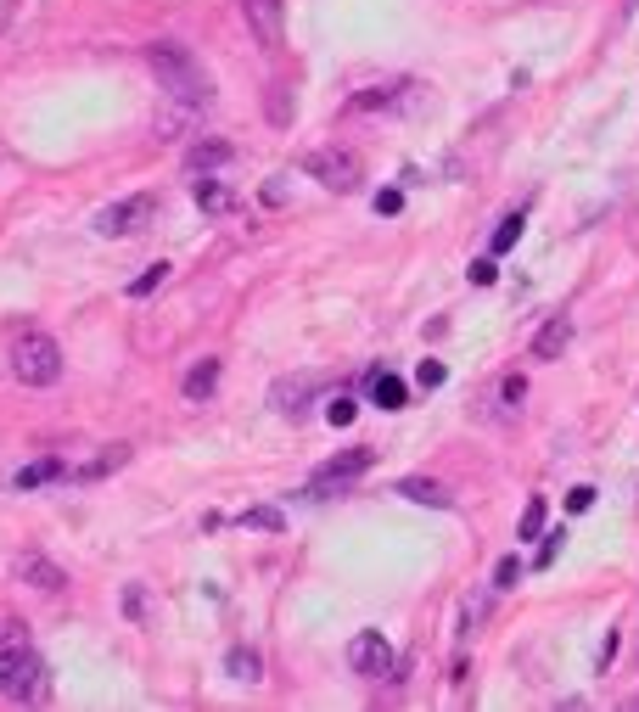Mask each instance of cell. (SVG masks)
I'll return each mask as SVG.
<instances>
[{"mask_svg": "<svg viewBox=\"0 0 639 712\" xmlns=\"http://www.w3.org/2000/svg\"><path fill=\"white\" fill-rule=\"evenodd\" d=\"M146 68L157 73L163 96H174L180 107H191V113H202V107L213 101L208 73H202V62L191 57L185 45H174V40H152V45H146Z\"/></svg>", "mask_w": 639, "mask_h": 712, "instance_id": "obj_1", "label": "cell"}, {"mask_svg": "<svg viewBox=\"0 0 639 712\" xmlns=\"http://www.w3.org/2000/svg\"><path fill=\"white\" fill-rule=\"evenodd\" d=\"M51 684H45V656L29 645L23 628H12L0 640V696L6 701H40Z\"/></svg>", "mask_w": 639, "mask_h": 712, "instance_id": "obj_2", "label": "cell"}, {"mask_svg": "<svg viewBox=\"0 0 639 712\" xmlns=\"http://www.w3.org/2000/svg\"><path fill=\"white\" fill-rule=\"evenodd\" d=\"M12 376L23 387L62 382V348H57V337H45V331H23V337L12 342Z\"/></svg>", "mask_w": 639, "mask_h": 712, "instance_id": "obj_3", "label": "cell"}, {"mask_svg": "<svg viewBox=\"0 0 639 712\" xmlns=\"http://www.w3.org/2000/svg\"><path fill=\"white\" fill-rule=\"evenodd\" d=\"M370 460H376L370 449H342L337 460H326V466L314 471V483L303 488V499H326V494H342V488H354L359 477L370 471Z\"/></svg>", "mask_w": 639, "mask_h": 712, "instance_id": "obj_4", "label": "cell"}, {"mask_svg": "<svg viewBox=\"0 0 639 712\" xmlns=\"http://www.w3.org/2000/svg\"><path fill=\"white\" fill-rule=\"evenodd\" d=\"M303 169H309L326 191H359V180H365L359 157L342 152V146H320V152H309V157H303Z\"/></svg>", "mask_w": 639, "mask_h": 712, "instance_id": "obj_5", "label": "cell"}, {"mask_svg": "<svg viewBox=\"0 0 639 712\" xmlns=\"http://www.w3.org/2000/svg\"><path fill=\"white\" fill-rule=\"evenodd\" d=\"M152 214H157V197H124V202H113V208H101V219H96V230L101 236H141L146 225H152Z\"/></svg>", "mask_w": 639, "mask_h": 712, "instance_id": "obj_6", "label": "cell"}, {"mask_svg": "<svg viewBox=\"0 0 639 712\" xmlns=\"http://www.w3.org/2000/svg\"><path fill=\"white\" fill-rule=\"evenodd\" d=\"M242 17L247 29H253V40L264 45V51H275L286 34V0H242Z\"/></svg>", "mask_w": 639, "mask_h": 712, "instance_id": "obj_7", "label": "cell"}, {"mask_svg": "<svg viewBox=\"0 0 639 712\" xmlns=\"http://www.w3.org/2000/svg\"><path fill=\"white\" fill-rule=\"evenodd\" d=\"M348 668L365 673V679H387L393 656H387V640L376 634V628H365V634H354V640H348Z\"/></svg>", "mask_w": 639, "mask_h": 712, "instance_id": "obj_8", "label": "cell"}, {"mask_svg": "<svg viewBox=\"0 0 639 712\" xmlns=\"http://www.w3.org/2000/svg\"><path fill=\"white\" fill-rule=\"evenodd\" d=\"M17 578H23L29 589H45V595H57V589L68 584L62 567H57V561H45L40 550H23V556H17Z\"/></svg>", "mask_w": 639, "mask_h": 712, "instance_id": "obj_9", "label": "cell"}, {"mask_svg": "<svg viewBox=\"0 0 639 712\" xmlns=\"http://www.w3.org/2000/svg\"><path fill=\"white\" fill-rule=\"evenodd\" d=\"M129 455H135L129 443H113V449H101L96 460H85V466H68V477L73 483H101V477H113L118 466H129Z\"/></svg>", "mask_w": 639, "mask_h": 712, "instance_id": "obj_10", "label": "cell"}, {"mask_svg": "<svg viewBox=\"0 0 639 712\" xmlns=\"http://www.w3.org/2000/svg\"><path fill=\"white\" fill-rule=\"evenodd\" d=\"M567 342H572V320L567 314H555V320H544L539 337H533V359H561L567 354Z\"/></svg>", "mask_w": 639, "mask_h": 712, "instance_id": "obj_11", "label": "cell"}, {"mask_svg": "<svg viewBox=\"0 0 639 712\" xmlns=\"http://www.w3.org/2000/svg\"><path fill=\"white\" fill-rule=\"evenodd\" d=\"M398 494L415 499V505H426V511H449V505H455V494H449L443 483H432V477H404Z\"/></svg>", "mask_w": 639, "mask_h": 712, "instance_id": "obj_12", "label": "cell"}, {"mask_svg": "<svg viewBox=\"0 0 639 712\" xmlns=\"http://www.w3.org/2000/svg\"><path fill=\"white\" fill-rule=\"evenodd\" d=\"M191 197H197L202 214H230V208H236V191H230L225 180H202V174H197V186H191Z\"/></svg>", "mask_w": 639, "mask_h": 712, "instance_id": "obj_13", "label": "cell"}, {"mask_svg": "<svg viewBox=\"0 0 639 712\" xmlns=\"http://www.w3.org/2000/svg\"><path fill=\"white\" fill-rule=\"evenodd\" d=\"M230 157H236V146H230V141H197L191 152H185V169L208 174V169H219V163H230Z\"/></svg>", "mask_w": 639, "mask_h": 712, "instance_id": "obj_14", "label": "cell"}, {"mask_svg": "<svg viewBox=\"0 0 639 712\" xmlns=\"http://www.w3.org/2000/svg\"><path fill=\"white\" fill-rule=\"evenodd\" d=\"M219 359H197L191 371H185V399H213V387H219Z\"/></svg>", "mask_w": 639, "mask_h": 712, "instance_id": "obj_15", "label": "cell"}, {"mask_svg": "<svg viewBox=\"0 0 639 712\" xmlns=\"http://www.w3.org/2000/svg\"><path fill=\"white\" fill-rule=\"evenodd\" d=\"M370 399L382 404V410H404V399H410V387L398 382V376L376 371V376H370Z\"/></svg>", "mask_w": 639, "mask_h": 712, "instance_id": "obj_16", "label": "cell"}, {"mask_svg": "<svg viewBox=\"0 0 639 712\" xmlns=\"http://www.w3.org/2000/svg\"><path fill=\"white\" fill-rule=\"evenodd\" d=\"M57 477H68V466L51 455V460H34V466L17 471V488H40V483H57Z\"/></svg>", "mask_w": 639, "mask_h": 712, "instance_id": "obj_17", "label": "cell"}, {"mask_svg": "<svg viewBox=\"0 0 639 712\" xmlns=\"http://www.w3.org/2000/svg\"><path fill=\"white\" fill-rule=\"evenodd\" d=\"M309 393H314V376H298V382H281V387H275V393H270V404H275V410H286V415H292L303 399H309Z\"/></svg>", "mask_w": 639, "mask_h": 712, "instance_id": "obj_18", "label": "cell"}, {"mask_svg": "<svg viewBox=\"0 0 639 712\" xmlns=\"http://www.w3.org/2000/svg\"><path fill=\"white\" fill-rule=\"evenodd\" d=\"M225 668H230V679H242V684H258V673H264V662H258V651H247V645H236V651L225 656Z\"/></svg>", "mask_w": 639, "mask_h": 712, "instance_id": "obj_19", "label": "cell"}, {"mask_svg": "<svg viewBox=\"0 0 639 712\" xmlns=\"http://www.w3.org/2000/svg\"><path fill=\"white\" fill-rule=\"evenodd\" d=\"M242 527H253V533H281L286 516L275 511V505H253V511H242Z\"/></svg>", "mask_w": 639, "mask_h": 712, "instance_id": "obj_20", "label": "cell"}, {"mask_svg": "<svg viewBox=\"0 0 639 712\" xmlns=\"http://www.w3.org/2000/svg\"><path fill=\"white\" fill-rule=\"evenodd\" d=\"M516 242H522V214H505V219H499V230H494V258L511 253Z\"/></svg>", "mask_w": 639, "mask_h": 712, "instance_id": "obj_21", "label": "cell"}, {"mask_svg": "<svg viewBox=\"0 0 639 712\" xmlns=\"http://www.w3.org/2000/svg\"><path fill=\"white\" fill-rule=\"evenodd\" d=\"M544 499H527V511H522V522H516V533H522V539H539L544 533Z\"/></svg>", "mask_w": 639, "mask_h": 712, "instance_id": "obj_22", "label": "cell"}, {"mask_svg": "<svg viewBox=\"0 0 639 712\" xmlns=\"http://www.w3.org/2000/svg\"><path fill=\"white\" fill-rule=\"evenodd\" d=\"M163 275H169V264H152V270H146L141 281L129 286V298H146V292H157V286H163Z\"/></svg>", "mask_w": 639, "mask_h": 712, "instance_id": "obj_23", "label": "cell"}, {"mask_svg": "<svg viewBox=\"0 0 639 712\" xmlns=\"http://www.w3.org/2000/svg\"><path fill=\"white\" fill-rule=\"evenodd\" d=\"M354 415H359V404H354V399H331L326 421H331V427H354Z\"/></svg>", "mask_w": 639, "mask_h": 712, "instance_id": "obj_24", "label": "cell"}, {"mask_svg": "<svg viewBox=\"0 0 639 712\" xmlns=\"http://www.w3.org/2000/svg\"><path fill=\"white\" fill-rule=\"evenodd\" d=\"M466 275H471V286H494L499 281V264H494V258H477Z\"/></svg>", "mask_w": 639, "mask_h": 712, "instance_id": "obj_25", "label": "cell"}, {"mask_svg": "<svg viewBox=\"0 0 639 712\" xmlns=\"http://www.w3.org/2000/svg\"><path fill=\"white\" fill-rule=\"evenodd\" d=\"M516 578H522V561H516V556H505V561L494 567V584H499V589H511Z\"/></svg>", "mask_w": 639, "mask_h": 712, "instance_id": "obj_26", "label": "cell"}, {"mask_svg": "<svg viewBox=\"0 0 639 712\" xmlns=\"http://www.w3.org/2000/svg\"><path fill=\"white\" fill-rule=\"evenodd\" d=\"M589 505H595V488H589V483H578V488L567 494V511H572V516H583Z\"/></svg>", "mask_w": 639, "mask_h": 712, "instance_id": "obj_27", "label": "cell"}, {"mask_svg": "<svg viewBox=\"0 0 639 712\" xmlns=\"http://www.w3.org/2000/svg\"><path fill=\"white\" fill-rule=\"evenodd\" d=\"M270 118H275V124H292V101H286V90H270Z\"/></svg>", "mask_w": 639, "mask_h": 712, "instance_id": "obj_28", "label": "cell"}, {"mask_svg": "<svg viewBox=\"0 0 639 712\" xmlns=\"http://www.w3.org/2000/svg\"><path fill=\"white\" fill-rule=\"evenodd\" d=\"M443 359H421V387H443Z\"/></svg>", "mask_w": 639, "mask_h": 712, "instance_id": "obj_29", "label": "cell"}, {"mask_svg": "<svg viewBox=\"0 0 639 712\" xmlns=\"http://www.w3.org/2000/svg\"><path fill=\"white\" fill-rule=\"evenodd\" d=\"M398 208H404V191H376V214H387V219H393Z\"/></svg>", "mask_w": 639, "mask_h": 712, "instance_id": "obj_30", "label": "cell"}, {"mask_svg": "<svg viewBox=\"0 0 639 712\" xmlns=\"http://www.w3.org/2000/svg\"><path fill=\"white\" fill-rule=\"evenodd\" d=\"M561 544H567V539H561V533H550V539H544V550H539V567H550V561H555V550H561Z\"/></svg>", "mask_w": 639, "mask_h": 712, "instance_id": "obj_31", "label": "cell"}, {"mask_svg": "<svg viewBox=\"0 0 639 712\" xmlns=\"http://www.w3.org/2000/svg\"><path fill=\"white\" fill-rule=\"evenodd\" d=\"M628 6H639V0H628Z\"/></svg>", "mask_w": 639, "mask_h": 712, "instance_id": "obj_32", "label": "cell"}]
</instances>
